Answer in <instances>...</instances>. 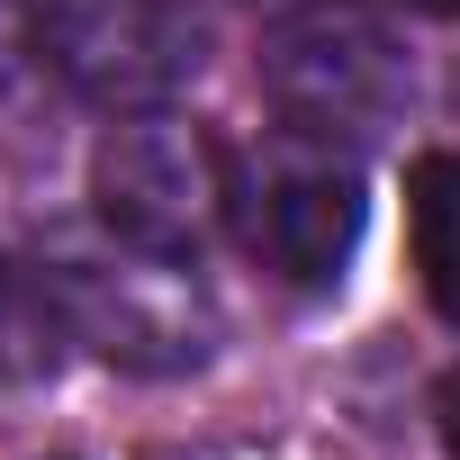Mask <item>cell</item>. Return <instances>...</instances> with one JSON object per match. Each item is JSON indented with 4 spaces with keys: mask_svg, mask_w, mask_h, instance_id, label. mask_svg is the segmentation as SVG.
Masks as SVG:
<instances>
[{
    "mask_svg": "<svg viewBox=\"0 0 460 460\" xmlns=\"http://www.w3.org/2000/svg\"><path fill=\"white\" fill-rule=\"evenodd\" d=\"M406 235H415V280L433 316L460 325V154H424L406 172Z\"/></svg>",
    "mask_w": 460,
    "mask_h": 460,
    "instance_id": "obj_7",
    "label": "cell"
},
{
    "mask_svg": "<svg viewBox=\"0 0 460 460\" xmlns=\"http://www.w3.org/2000/svg\"><path fill=\"white\" fill-rule=\"evenodd\" d=\"M226 190H235V154L172 109L118 118L91 154V217L145 253H172V262H199L217 244Z\"/></svg>",
    "mask_w": 460,
    "mask_h": 460,
    "instance_id": "obj_5",
    "label": "cell"
},
{
    "mask_svg": "<svg viewBox=\"0 0 460 460\" xmlns=\"http://www.w3.org/2000/svg\"><path fill=\"white\" fill-rule=\"evenodd\" d=\"M433 433H442V451L460 460V370H442V379H433Z\"/></svg>",
    "mask_w": 460,
    "mask_h": 460,
    "instance_id": "obj_8",
    "label": "cell"
},
{
    "mask_svg": "<svg viewBox=\"0 0 460 460\" xmlns=\"http://www.w3.org/2000/svg\"><path fill=\"white\" fill-rule=\"evenodd\" d=\"M361 217H370V199H361V172H352L343 145L280 127V136H262V145L235 154L226 226L244 235V253H253L271 280H289V289H334L343 262L361 253Z\"/></svg>",
    "mask_w": 460,
    "mask_h": 460,
    "instance_id": "obj_3",
    "label": "cell"
},
{
    "mask_svg": "<svg viewBox=\"0 0 460 460\" xmlns=\"http://www.w3.org/2000/svg\"><path fill=\"white\" fill-rule=\"evenodd\" d=\"M262 100L280 127L325 136V145H388L415 109V64L388 19H370L361 0H298L289 19L262 28Z\"/></svg>",
    "mask_w": 460,
    "mask_h": 460,
    "instance_id": "obj_2",
    "label": "cell"
},
{
    "mask_svg": "<svg viewBox=\"0 0 460 460\" xmlns=\"http://www.w3.org/2000/svg\"><path fill=\"white\" fill-rule=\"evenodd\" d=\"M19 55H28V10H10V0H0V82L19 73Z\"/></svg>",
    "mask_w": 460,
    "mask_h": 460,
    "instance_id": "obj_9",
    "label": "cell"
},
{
    "mask_svg": "<svg viewBox=\"0 0 460 460\" xmlns=\"http://www.w3.org/2000/svg\"><path fill=\"white\" fill-rule=\"evenodd\" d=\"M406 10H433V19H460V0H406Z\"/></svg>",
    "mask_w": 460,
    "mask_h": 460,
    "instance_id": "obj_10",
    "label": "cell"
},
{
    "mask_svg": "<svg viewBox=\"0 0 460 460\" xmlns=\"http://www.w3.org/2000/svg\"><path fill=\"white\" fill-rule=\"evenodd\" d=\"M28 55L91 109H172L208 73V19L190 0H28Z\"/></svg>",
    "mask_w": 460,
    "mask_h": 460,
    "instance_id": "obj_4",
    "label": "cell"
},
{
    "mask_svg": "<svg viewBox=\"0 0 460 460\" xmlns=\"http://www.w3.org/2000/svg\"><path fill=\"white\" fill-rule=\"evenodd\" d=\"M73 352L64 298L37 262H0V388H46Z\"/></svg>",
    "mask_w": 460,
    "mask_h": 460,
    "instance_id": "obj_6",
    "label": "cell"
},
{
    "mask_svg": "<svg viewBox=\"0 0 460 460\" xmlns=\"http://www.w3.org/2000/svg\"><path fill=\"white\" fill-rule=\"evenodd\" d=\"M217 460H253V451H217Z\"/></svg>",
    "mask_w": 460,
    "mask_h": 460,
    "instance_id": "obj_11",
    "label": "cell"
},
{
    "mask_svg": "<svg viewBox=\"0 0 460 460\" xmlns=\"http://www.w3.org/2000/svg\"><path fill=\"white\" fill-rule=\"evenodd\" d=\"M37 271L55 280L73 343H91L100 361H118L136 379H181L217 352V307L199 289V262L145 253V244L109 235L100 217H91V235H55L37 253Z\"/></svg>",
    "mask_w": 460,
    "mask_h": 460,
    "instance_id": "obj_1",
    "label": "cell"
}]
</instances>
